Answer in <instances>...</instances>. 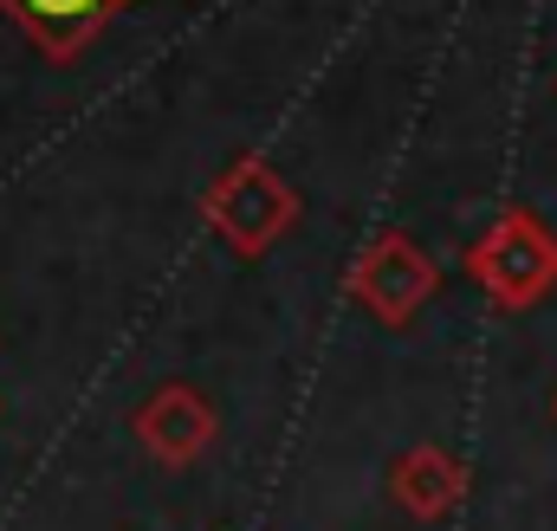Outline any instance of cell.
Segmentation results:
<instances>
[{
  "label": "cell",
  "mask_w": 557,
  "mask_h": 531,
  "mask_svg": "<svg viewBox=\"0 0 557 531\" xmlns=\"http://www.w3.org/2000/svg\"><path fill=\"white\" fill-rule=\"evenodd\" d=\"M389 493L409 519H447L460 499H467V467L441 447H409L389 473Z\"/></svg>",
  "instance_id": "8992f818"
},
{
  "label": "cell",
  "mask_w": 557,
  "mask_h": 531,
  "mask_svg": "<svg viewBox=\"0 0 557 531\" xmlns=\"http://www.w3.org/2000/svg\"><path fill=\"white\" fill-rule=\"evenodd\" d=\"M201 214H208V227H214V240H221L227 254L260 260L267 247H278V234H292V227H298V188L278 175L273 162L240 156L234 169H221V175H214V188H208Z\"/></svg>",
  "instance_id": "6da1fadb"
},
{
  "label": "cell",
  "mask_w": 557,
  "mask_h": 531,
  "mask_svg": "<svg viewBox=\"0 0 557 531\" xmlns=\"http://www.w3.org/2000/svg\"><path fill=\"white\" fill-rule=\"evenodd\" d=\"M124 7H137V0H0V13H7L52 65H72Z\"/></svg>",
  "instance_id": "277c9868"
},
{
  "label": "cell",
  "mask_w": 557,
  "mask_h": 531,
  "mask_svg": "<svg viewBox=\"0 0 557 531\" xmlns=\"http://www.w3.org/2000/svg\"><path fill=\"white\" fill-rule=\"evenodd\" d=\"M350 292H357V305H363L376 324L403 331L421 305L441 292V266L428 260L409 234H376V240L357 254V266H350Z\"/></svg>",
  "instance_id": "3957f363"
},
{
  "label": "cell",
  "mask_w": 557,
  "mask_h": 531,
  "mask_svg": "<svg viewBox=\"0 0 557 531\" xmlns=\"http://www.w3.org/2000/svg\"><path fill=\"white\" fill-rule=\"evenodd\" d=\"M131 428H137V441L162 467H188L214 441V402L201 396V390H188V383H169V390H156V396L143 402Z\"/></svg>",
  "instance_id": "5b68a950"
},
{
  "label": "cell",
  "mask_w": 557,
  "mask_h": 531,
  "mask_svg": "<svg viewBox=\"0 0 557 531\" xmlns=\"http://www.w3.org/2000/svg\"><path fill=\"white\" fill-rule=\"evenodd\" d=\"M473 285L499 305V311H532L539 298L557 292V234L532 208H506L467 254Z\"/></svg>",
  "instance_id": "7a4b0ae2"
}]
</instances>
